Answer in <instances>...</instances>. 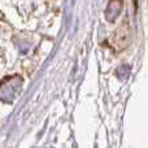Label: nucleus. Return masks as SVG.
<instances>
[{
  "label": "nucleus",
  "instance_id": "nucleus-1",
  "mask_svg": "<svg viewBox=\"0 0 148 148\" xmlns=\"http://www.w3.org/2000/svg\"><path fill=\"white\" fill-rule=\"evenodd\" d=\"M22 86V79L20 77H10L0 84V100L12 101L18 94Z\"/></svg>",
  "mask_w": 148,
  "mask_h": 148
},
{
  "label": "nucleus",
  "instance_id": "nucleus-2",
  "mask_svg": "<svg viewBox=\"0 0 148 148\" xmlns=\"http://www.w3.org/2000/svg\"><path fill=\"white\" fill-rule=\"evenodd\" d=\"M121 9H122V0H110L109 5L107 8V20L108 21H114L118 17Z\"/></svg>",
  "mask_w": 148,
  "mask_h": 148
},
{
  "label": "nucleus",
  "instance_id": "nucleus-3",
  "mask_svg": "<svg viewBox=\"0 0 148 148\" xmlns=\"http://www.w3.org/2000/svg\"><path fill=\"white\" fill-rule=\"evenodd\" d=\"M130 72H131L130 65H122V66H120L117 69V75H118V78H120V79L125 81L126 78H129V75H130Z\"/></svg>",
  "mask_w": 148,
  "mask_h": 148
}]
</instances>
